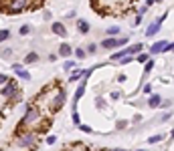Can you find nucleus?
Returning a JSON list of instances; mask_svg holds the SVG:
<instances>
[{
  "label": "nucleus",
  "instance_id": "1",
  "mask_svg": "<svg viewBox=\"0 0 174 151\" xmlns=\"http://www.w3.org/2000/svg\"><path fill=\"white\" fill-rule=\"evenodd\" d=\"M39 109L37 107H26V113H24V117L20 119V127H29V125H33V123H37V119H39Z\"/></svg>",
  "mask_w": 174,
  "mask_h": 151
},
{
  "label": "nucleus",
  "instance_id": "2",
  "mask_svg": "<svg viewBox=\"0 0 174 151\" xmlns=\"http://www.w3.org/2000/svg\"><path fill=\"white\" fill-rule=\"evenodd\" d=\"M30 4V0H10L8 2V12L10 14H18L22 10H26Z\"/></svg>",
  "mask_w": 174,
  "mask_h": 151
},
{
  "label": "nucleus",
  "instance_id": "3",
  "mask_svg": "<svg viewBox=\"0 0 174 151\" xmlns=\"http://www.w3.org/2000/svg\"><path fill=\"white\" fill-rule=\"evenodd\" d=\"M16 91H18V89H16V81H10V79H8V81L2 85V91H0V95H2L4 99H10Z\"/></svg>",
  "mask_w": 174,
  "mask_h": 151
},
{
  "label": "nucleus",
  "instance_id": "4",
  "mask_svg": "<svg viewBox=\"0 0 174 151\" xmlns=\"http://www.w3.org/2000/svg\"><path fill=\"white\" fill-rule=\"evenodd\" d=\"M65 99H67V93H65V91H59V93H57V97L53 99V105H51V111H53V113L61 111V109H63V105H65Z\"/></svg>",
  "mask_w": 174,
  "mask_h": 151
},
{
  "label": "nucleus",
  "instance_id": "5",
  "mask_svg": "<svg viewBox=\"0 0 174 151\" xmlns=\"http://www.w3.org/2000/svg\"><path fill=\"white\" fill-rule=\"evenodd\" d=\"M34 143H37V135H34V133H29V135L20 137L18 145H20V147H33Z\"/></svg>",
  "mask_w": 174,
  "mask_h": 151
},
{
  "label": "nucleus",
  "instance_id": "6",
  "mask_svg": "<svg viewBox=\"0 0 174 151\" xmlns=\"http://www.w3.org/2000/svg\"><path fill=\"white\" fill-rule=\"evenodd\" d=\"M85 83L87 81H81L77 87V91H75V97H73V109H77V101L83 97V93H85Z\"/></svg>",
  "mask_w": 174,
  "mask_h": 151
},
{
  "label": "nucleus",
  "instance_id": "7",
  "mask_svg": "<svg viewBox=\"0 0 174 151\" xmlns=\"http://www.w3.org/2000/svg\"><path fill=\"white\" fill-rule=\"evenodd\" d=\"M51 30H53L57 36H67V28H65L63 22H53V26H51Z\"/></svg>",
  "mask_w": 174,
  "mask_h": 151
},
{
  "label": "nucleus",
  "instance_id": "8",
  "mask_svg": "<svg viewBox=\"0 0 174 151\" xmlns=\"http://www.w3.org/2000/svg\"><path fill=\"white\" fill-rule=\"evenodd\" d=\"M73 54V49H71V44H67V42H63L61 46H59V57H65V59H69Z\"/></svg>",
  "mask_w": 174,
  "mask_h": 151
},
{
  "label": "nucleus",
  "instance_id": "9",
  "mask_svg": "<svg viewBox=\"0 0 174 151\" xmlns=\"http://www.w3.org/2000/svg\"><path fill=\"white\" fill-rule=\"evenodd\" d=\"M164 44H166V40L154 42V44L150 46V53H148V57H150V54H158V53H162V50H164Z\"/></svg>",
  "mask_w": 174,
  "mask_h": 151
},
{
  "label": "nucleus",
  "instance_id": "10",
  "mask_svg": "<svg viewBox=\"0 0 174 151\" xmlns=\"http://www.w3.org/2000/svg\"><path fill=\"white\" fill-rule=\"evenodd\" d=\"M101 49H105V50L117 49V44H116V39H105V40H101Z\"/></svg>",
  "mask_w": 174,
  "mask_h": 151
},
{
  "label": "nucleus",
  "instance_id": "11",
  "mask_svg": "<svg viewBox=\"0 0 174 151\" xmlns=\"http://www.w3.org/2000/svg\"><path fill=\"white\" fill-rule=\"evenodd\" d=\"M160 103H162V97H160V95H152V97L148 99V105H150V109L160 107Z\"/></svg>",
  "mask_w": 174,
  "mask_h": 151
},
{
  "label": "nucleus",
  "instance_id": "12",
  "mask_svg": "<svg viewBox=\"0 0 174 151\" xmlns=\"http://www.w3.org/2000/svg\"><path fill=\"white\" fill-rule=\"evenodd\" d=\"M160 32V24L158 22H154V24H150L148 28H146V36H154V34Z\"/></svg>",
  "mask_w": 174,
  "mask_h": 151
},
{
  "label": "nucleus",
  "instance_id": "13",
  "mask_svg": "<svg viewBox=\"0 0 174 151\" xmlns=\"http://www.w3.org/2000/svg\"><path fill=\"white\" fill-rule=\"evenodd\" d=\"M37 61H39V53H29L24 57V63L26 64H33V63H37Z\"/></svg>",
  "mask_w": 174,
  "mask_h": 151
},
{
  "label": "nucleus",
  "instance_id": "14",
  "mask_svg": "<svg viewBox=\"0 0 174 151\" xmlns=\"http://www.w3.org/2000/svg\"><path fill=\"white\" fill-rule=\"evenodd\" d=\"M77 28H79V32H89V22L87 20H77Z\"/></svg>",
  "mask_w": 174,
  "mask_h": 151
},
{
  "label": "nucleus",
  "instance_id": "15",
  "mask_svg": "<svg viewBox=\"0 0 174 151\" xmlns=\"http://www.w3.org/2000/svg\"><path fill=\"white\" fill-rule=\"evenodd\" d=\"M142 50H144V44L138 42V44H134V46H130V49H128V53H130V54H140Z\"/></svg>",
  "mask_w": 174,
  "mask_h": 151
},
{
  "label": "nucleus",
  "instance_id": "16",
  "mask_svg": "<svg viewBox=\"0 0 174 151\" xmlns=\"http://www.w3.org/2000/svg\"><path fill=\"white\" fill-rule=\"evenodd\" d=\"M117 34H120V28H117V26H109V28H107V36H109V39H116Z\"/></svg>",
  "mask_w": 174,
  "mask_h": 151
},
{
  "label": "nucleus",
  "instance_id": "17",
  "mask_svg": "<svg viewBox=\"0 0 174 151\" xmlns=\"http://www.w3.org/2000/svg\"><path fill=\"white\" fill-rule=\"evenodd\" d=\"M126 54H130V53H128V49H126V50H117V53L111 57V61H120V59H124Z\"/></svg>",
  "mask_w": 174,
  "mask_h": 151
},
{
  "label": "nucleus",
  "instance_id": "18",
  "mask_svg": "<svg viewBox=\"0 0 174 151\" xmlns=\"http://www.w3.org/2000/svg\"><path fill=\"white\" fill-rule=\"evenodd\" d=\"M16 75H18L22 81H30V73H26L24 68H20V71H16Z\"/></svg>",
  "mask_w": 174,
  "mask_h": 151
},
{
  "label": "nucleus",
  "instance_id": "19",
  "mask_svg": "<svg viewBox=\"0 0 174 151\" xmlns=\"http://www.w3.org/2000/svg\"><path fill=\"white\" fill-rule=\"evenodd\" d=\"M18 32L24 36V34H30V32H33V28H30V24H22V26L18 28Z\"/></svg>",
  "mask_w": 174,
  "mask_h": 151
},
{
  "label": "nucleus",
  "instance_id": "20",
  "mask_svg": "<svg viewBox=\"0 0 174 151\" xmlns=\"http://www.w3.org/2000/svg\"><path fill=\"white\" fill-rule=\"evenodd\" d=\"M8 36H10V30H6V28H2V30H0V42L8 40Z\"/></svg>",
  "mask_w": 174,
  "mask_h": 151
},
{
  "label": "nucleus",
  "instance_id": "21",
  "mask_svg": "<svg viewBox=\"0 0 174 151\" xmlns=\"http://www.w3.org/2000/svg\"><path fill=\"white\" fill-rule=\"evenodd\" d=\"M152 68H154V61H146L144 63V73H150Z\"/></svg>",
  "mask_w": 174,
  "mask_h": 151
},
{
  "label": "nucleus",
  "instance_id": "22",
  "mask_svg": "<svg viewBox=\"0 0 174 151\" xmlns=\"http://www.w3.org/2000/svg\"><path fill=\"white\" fill-rule=\"evenodd\" d=\"M85 53H89V54L97 53V44L95 42H89V44H87V50H85Z\"/></svg>",
  "mask_w": 174,
  "mask_h": 151
},
{
  "label": "nucleus",
  "instance_id": "23",
  "mask_svg": "<svg viewBox=\"0 0 174 151\" xmlns=\"http://www.w3.org/2000/svg\"><path fill=\"white\" fill-rule=\"evenodd\" d=\"M132 61H134V57H132V54H126V57H124V59H120L117 63H120V64H128V63H132Z\"/></svg>",
  "mask_w": 174,
  "mask_h": 151
},
{
  "label": "nucleus",
  "instance_id": "24",
  "mask_svg": "<svg viewBox=\"0 0 174 151\" xmlns=\"http://www.w3.org/2000/svg\"><path fill=\"white\" fill-rule=\"evenodd\" d=\"M0 57H2V59H10V57H12V50H10V49L0 50Z\"/></svg>",
  "mask_w": 174,
  "mask_h": 151
},
{
  "label": "nucleus",
  "instance_id": "25",
  "mask_svg": "<svg viewBox=\"0 0 174 151\" xmlns=\"http://www.w3.org/2000/svg\"><path fill=\"white\" fill-rule=\"evenodd\" d=\"M81 75H83V71H75V73L69 77V81H79V79H81Z\"/></svg>",
  "mask_w": 174,
  "mask_h": 151
},
{
  "label": "nucleus",
  "instance_id": "26",
  "mask_svg": "<svg viewBox=\"0 0 174 151\" xmlns=\"http://www.w3.org/2000/svg\"><path fill=\"white\" fill-rule=\"evenodd\" d=\"M20 99H22V93H20V91H16L14 95L10 97V103H16V101H20Z\"/></svg>",
  "mask_w": 174,
  "mask_h": 151
},
{
  "label": "nucleus",
  "instance_id": "27",
  "mask_svg": "<svg viewBox=\"0 0 174 151\" xmlns=\"http://www.w3.org/2000/svg\"><path fill=\"white\" fill-rule=\"evenodd\" d=\"M162 139H164V135H154V137H150V139H148V143H160Z\"/></svg>",
  "mask_w": 174,
  "mask_h": 151
},
{
  "label": "nucleus",
  "instance_id": "28",
  "mask_svg": "<svg viewBox=\"0 0 174 151\" xmlns=\"http://www.w3.org/2000/svg\"><path fill=\"white\" fill-rule=\"evenodd\" d=\"M136 61H138V63H146V61H148V54H146V53H140L138 57H136Z\"/></svg>",
  "mask_w": 174,
  "mask_h": 151
},
{
  "label": "nucleus",
  "instance_id": "29",
  "mask_svg": "<svg viewBox=\"0 0 174 151\" xmlns=\"http://www.w3.org/2000/svg\"><path fill=\"white\" fill-rule=\"evenodd\" d=\"M95 105H97V109H105V101H103L101 97H97V99H95Z\"/></svg>",
  "mask_w": 174,
  "mask_h": 151
},
{
  "label": "nucleus",
  "instance_id": "30",
  "mask_svg": "<svg viewBox=\"0 0 174 151\" xmlns=\"http://www.w3.org/2000/svg\"><path fill=\"white\" fill-rule=\"evenodd\" d=\"M85 49H77V50H75V57H77V59H85Z\"/></svg>",
  "mask_w": 174,
  "mask_h": 151
},
{
  "label": "nucleus",
  "instance_id": "31",
  "mask_svg": "<svg viewBox=\"0 0 174 151\" xmlns=\"http://www.w3.org/2000/svg\"><path fill=\"white\" fill-rule=\"evenodd\" d=\"M63 68H65V71H71V68H75V61H67V63L63 64Z\"/></svg>",
  "mask_w": 174,
  "mask_h": 151
},
{
  "label": "nucleus",
  "instance_id": "32",
  "mask_svg": "<svg viewBox=\"0 0 174 151\" xmlns=\"http://www.w3.org/2000/svg\"><path fill=\"white\" fill-rule=\"evenodd\" d=\"M128 42V39L126 36H121V39H116V44H117V49H120V46H124V44Z\"/></svg>",
  "mask_w": 174,
  "mask_h": 151
},
{
  "label": "nucleus",
  "instance_id": "33",
  "mask_svg": "<svg viewBox=\"0 0 174 151\" xmlns=\"http://www.w3.org/2000/svg\"><path fill=\"white\" fill-rule=\"evenodd\" d=\"M73 123H75V125H81V121H79V115H77V111H73Z\"/></svg>",
  "mask_w": 174,
  "mask_h": 151
},
{
  "label": "nucleus",
  "instance_id": "34",
  "mask_svg": "<svg viewBox=\"0 0 174 151\" xmlns=\"http://www.w3.org/2000/svg\"><path fill=\"white\" fill-rule=\"evenodd\" d=\"M109 97L113 99V101H117V99L121 97V91H113V93H111V95H109Z\"/></svg>",
  "mask_w": 174,
  "mask_h": 151
},
{
  "label": "nucleus",
  "instance_id": "35",
  "mask_svg": "<svg viewBox=\"0 0 174 151\" xmlns=\"http://www.w3.org/2000/svg\"><path fill=\"white\" fill-rule=\"evenodd\" d=\"M172 49H174V46H172V42H166V44H164V50H162V53H170Z\"/></svg>",
  "mask_w": 174,
  "mask_h": 151
},
{
  "label": "nucleus",
  "instance_id": "36",
  "mask_svg": "<svg viewBox=\"0 0 174 151\" xmlns=\"http://www.w3.org/2000/svg\"><path fill=\"white\" fill-rule=\"evenodd\" d=\"M144 93H146V95H150V93H152V85H150V83L144 85Z\"/></svg>",
  "mask_w": 174,
  "mask_h": 151
},
{
  "label": "nucleus",
  "instance_id": "37",
  "mask_svg": "<svg viewBox=\"0 0 174 151\" xmlns=\"http://www.w3.org/2000/svg\"><path fill=\"white\" fill-rule=\"evenodd\" d=\"M6 81H8V77H6L4 73H0V87H2V85H4Z\"/></svg>",
  "mask_w": 174,
  "mask_h": 151
},
{
  "label": "nucleus",
  "instance_id": "38",
  "mask_svg": "<svg viewBox=\"0 0 174 151\" xmlns=\"http://www.w3.org/2000/svg\"><path fill=\"white\" fill-rule=\"evenodd\" d=\"M128 127V121H117V129H126Z\"/></svg>",
  "mask_w": 174,
  "mask_h": 151
},
{
  "label": "nucleus",
  "instance_id": "39",
  "mask_svg": "<svg viewBox=\"0 0 174 151\" xmlns=\"http://www.w3.org/2000/svg\"><path fill=\"white\" fill-rule=\"evenodd\" d=\"M55 141H57V137H55V135H51V137H47V143H49V145H53V143Z\"/></svg>",
  "mask_w": 174,
  "mask_h": 151
},
{
  "label": "nucleus",
  "instance_id": "40",
  "mask_svg": "<svg viewBox=\"0 0 174 151\" xmlns=\"http://www.w3.org/2000/svg\"><path fill=\"white\" fill-rule=\"evenodd\" d=\"M79 129L85 131V133H91V127H87V125H79Z\"/></svg>",
  "mask_w": 174,
  "mask_h": 151
},
{
  "label": "nucleus",
  "instance_id": "41",
  "mask_svg": "<svg viewBox=\"0 0 174 151\" xmlns=\"http://www.w3.org/2000/svg\"><path fill=\"white\" fill-rule=\"evenodd\" d=\"M49 61H51V63H55V61H57V54L51 53V54H49Z\"/></svg>",
  "mask_w": 174,
  "mask_h": 151
},
{
  "label": "nucleus",
  "instance_id": "42",
  "mask_svg": "<svg viewBox=\"0 0 174 151\" xmlns=\"http://www.w3.org/2000/svg\"><path fill=\"white\" fill-rule=\"evenodd\" d=\"M126 79H128L126 75H117V81H120V83H124V81H126Z\"/></svg>",
  "mask_w": 174,
  "mask_h": 151
},
{
  "label": "nucleus",
  "instance_id": "43",
  "mask_svg": "<svg viewBox=\"0 0 174 151\" xmlns=\"http://www.w3.org/2000/svg\"><path fill=\"white\" fill-rule=\"evenodd\" d=\"M99 151H126V149H99Z\"/></svg>",
  "mask_w": 174,
  "mask_h": 151
},
{
  "label": "nucleus",
  "instance_id": "44",
  "mask_svg": "<svg viewBox=\"0 0 174 151\" xmlns=\"http://www.w3.org/2000/svg\"><path fill=\"white\" fill-rule=\"evenodd\" d=\"M154 2H164V0H154Z\"/></svg>",
  "mask_w": 174,
  "mask_h": 151
},
{
  "label": "nucleus",
  "instance_id": "45",
  "mask_svg": "<svg viewBox=\"0 0 174 151\" xmlns=\"http://www.w3.org/2000/svg\"><path fill=\"white\" fill-rule=\"evenodd\" d=\"M138 151H144V149H138Z\"/></svg>",
  "mask_w": 174,
  "mask_h": 151
},
{
  "label": "nucleus",
  "instance_id": "46",
  "mask_svg": "<svg viewBox=\"0 0 174 151\" xmlns=\"http://www.w3.org/2000/svg\"><path fill=\"white\" fill-rule=\"evenodd\" d=\"M0 151H2V149H0Z\"/></svg>",
  "mask_w": 174,
  "mask_h": 151
}]
</instances>
